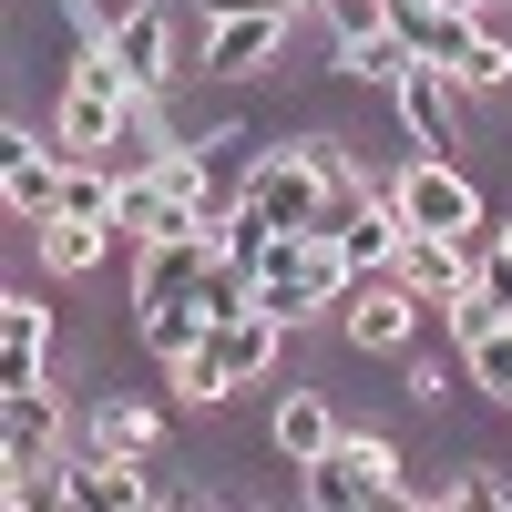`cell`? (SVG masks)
Here are the masks:
<instances>
[{
	"label": "cell",
	"mask_w": 512,
	"mask_h": 512,
	"mask_svg": "<svg viewBox=\"0 0 512 512\" xmlns=\"http://www.w3.org/2000/svg\"><path fill=\"white\" fill-rule=\"evenodd\" d=\"M328 175H338V134H308V144H267L246 164V205L277 216L287 236H328Z\"/></svg>",
	"instance_id": "6da1fadb"
},
{
	"label": "cell",
	"mask_w": 512,
	"mask_h": 512,
	"mask_svg": "<svg viewBox=\"0 0 512 512\" xmlns=\"http://www.w3.org/2000/svg\"><path fill=\"white\" fill-rule=\"evenodd\" d=\"M297 492H308L318 512H369V502H400V451L379 431H338L318 461H297Z\"/></svg>",
	"instance_id": "7a4b0ae2"
},
{
	"label": "cell",
	"mask_w": 512,
	"mask_h": 512,
	"mask_svg": "<svg viewBox=\"0 0 512 512\" xmlns=\"http://www.w3.org/2000/svg\"><path fill=\"white\" fill-rule=\"evenodd\" d=\"M359 267L338 256V236H277V256H267V277H256V308L267 318H318V308H338V287H349Z\"/></svg>",
	"instance_id": "3957f363"
},
{
	"label": "cell",
	"mask_w": 512,
	"mask_h": 512,
	"mask_svg": "<svg viewBox=\"0 0 512 512\" xmlns=\"http://www.w3.org/2000/svg\"><path fill=\"white\" fill-rule=\"evenodd\" d=\"M431 318V297H420L400 267H369V277H349L338 287V338L369 359V349H410V328Z\"/></svg>",
	"instance_id": "277c9868"
},
{
	"label": "cell",
	"mask_w": 512,
	"mask_h": 512,
	"mask_svg": "<svg viewBox=\"0 0 512 512\" xmlns=\"http://www.w3.org/2000/svg\"><path fill=\"white\" fill-rule=\"evenodd\" d=\"M390 195H400V216H410L420 236H482V226H492V216H482V185L461 175L451 154H420Z\"/></svg>",
	"instance_id": "5b68a950"
},
{
	"label": "cell",
	"mask_w": 512,
	"mask_h": 512,
	"mask_svg": "<svg viewBox=\"0 0 512 512\" xmlns=\"http://www.w3.org/2000/svg\"><path fill=\"white\" fill-rule=\"evenodd\" d=\"M277 349H287V318H267V308H236V318L205 328V359H216L226 390H256V379L277 369Z\"/></svg>",
	"instance_id": "8992f818"
},
{
	"label": "cell",
	"mask_w": 512,
	"mask_h": 512,
	"mask_svg": "<svg viewBox=\"0 0 512 512\" xmlns=\"http://www.w3.org/2000/svg\"><path fill=\"white\" fill-rule=\"evenodd\" d=\"M277 41H287V11H216L205 21V72L216 82H256L277 62Z\"/></svg>",
	"instance_id": "52a82bcc"
},
{
	"label": "cell",
	"mask_w": 512,
	"mask_h": 512,
	"mask_svg": "<svg viewBox=\"0 0 512 512\" xmlns=\"http://www.w3.org/2000/svg\"><path fill=\"white\" fill-rule=\"evenodd\" d=\"M0 195H11L21 226L62 216V144H31L21 123H11V134H0Z\"/></svg>",
	"instance_id": "ba28073f"
},
{
	"label": "cell",
	"mask_w": 512,
	"mask_h": 512,
	"mask_svg": "<svg viewBox=\"0 0 512 512\" xmlns=\"http://www.w3.org/2000/svg\"><path fill=\"white\" fill-rule=\"evenodd\" d=\"M400 113H410V144L420 154H451L461 144V72L451 62H410L400 72Z\"/></svg>",
	"instance_id": "9c48e42d"
},
{
	"label": "cell",
	"mask_w": 512,
	"mask_h": 512,
	"mask_svg": "<svg viewBox=\"0 0 512 512\" xmlns=\"http://www.w3.org/2000/svg\"><path fill=\"white\" fill-rule=\"evenodd\" d=\"M205 267H216V236L185 226V236H154L144 246V267H134V308H164V297H195Z\"/></svg>",
	"instance_id": "30bf717a"
},
{
	"label": "cell",
	"mask_w": 512,
	"mask_h": 512,
	"mask_svg": "<svg viewBox=\"0 0 512 512\" xmlns=\"http://www.w3.org/2000/svg\"><path fill=\"white\" fill-rule=\"evenodd\" d=\"M400 277L431 297V308H451V297H472V277H482V256H472V236H400Z\"/></svg>",
	"instance_id": "8fae6325"
},
{
	"label": "cell",
	"mask_w": 512,
	"mask_h": 512,
	"mask_svg": "<svg viewBox=\"0 0 512 512\" xmlns=\"http://www.w3.org/2000/svg\"><path fill=\"white\" fill-rule=\"evenodd\" d=\"M41 451H62V390L21 379V390H0V461H41Z\"/></svg>",
	"instance_id": "7c38bea8"
},
{
	"label": "cell",
	"mask_w": 512,
	"mask_h": 512,
	"mask_svg": "<svg viewBox=\"0 0 512 512\" xmlns=\"http://www.w3.org/2000/svg\"><path fill=\"white\" fill-rule=\"evenodd\" d=\"M113 62L134 72V93H154V103H164V82L185 72V52H175V11H154V0H144V11L113 31Z\"/></svg>",
	"instance_id": "4fadbf2b"
},
{
	"label": "cell",
	"mask_w": 512,
	"mask_h": 512,
	"mask_svg": "<svg viewBox=\"0 0 512 512\" xmlns=\"http://www.w3.org/2000/svg\"><path fill=\"white\" fill-rule=\"evenodd\" d=\"M41 359H52V308L41 297H0V390H21V379H41Z\"/></svg>",
	"instance_id": "5bb4252c"
},
{
	"label": "cell",
	"mask_w": 512,
	"mask_h": 512,
	"mask_svg": "<svg viewBox=\"0 0 512 512\" xmlns=\"http://www.w3.org/2000/svg\"><path fill=\"white\" fill-rule=\"evenodd\" d=\"M328 441H338V410H328V390H287V400H277V420H267V451L297 472V461H318Z\"/></svg>",
	"instance_id": "9a60e30c"
},
{
	"label": "cell",
	"mask_w": 512,
	"mask_h": 512,
	"mask_svg": "<svg viewBox=\"0 0 512 512\" xmlns=\"http://www.w3.org/2000/svg\"><path fill=\"white\" fill-rule=\"evenodd\" d=\"M113 236H123V226H103V216H41V226H31V246H41V267H52V277H93Z\"/></svg>",
	"instance_id": "2e32d148"
},
{
	"label": "cell",
	"mask_w": 512,
	"mask_h": 512,
	"mask_svg": "<svg viewBox=\"0 0 512 512\" xmlns=\"http://www.w3.org/2000/svg\"><path fill=\"white\" fill-rule=\"evenodd\" d=\"M82 451H93V461H144L154 451V410L144 400H93V410H82Z\"/></svg>",
	"instance_id": "e0dca14e"
},
{
	"label": "cell",
	"mask_w": 512,
	"mask_h": 512,
	"mask_svg": "<svg viewBox=\"0 0 512 512\" xmlns=\"http://www.w3.org/2000/svg\"><path fill=\"white\" fill-rule=\"evenodd\" d=\"M400 236H410V216H400V195H369L349 226H338V256L369 277V267H400Z\"/></svg>",
	"instance_id": "ac0fdd59"
},
{
	"label": "cell",
	"mask_w": 512,
	"mask_h": 512,
	"mask_svg": "<svg viewBox=\"0 0 512 512\" xmlns=\"http://www.w3.org/2000/svg\"><path fill=\"white\" fill-rule=\"evenodd\" d=\"M103 164H113V175H154V164H175V144H164V113H154V93H134V113L113 123Z\"/></svg>",
	"instance_id": "d6986e66"
},
{
	"label": "cell",
	"mask_w": 512,
	"mask_h": 512,
	"mask_svg": "<svg viewBox=\"0 0 512 512\" xmlns=\"http://www.w3.org/2000/svg\"><path fill=\"white\" fill-rule=\"evenodd\" d=\"M420 52H410V41L400 31H369V41H338V72H349V82H369V93H400V72H410Z\"/></svg>",
	"instance_id": "ffe728a7"
},
{
	"label": "cell",
	"mask_w": 512,
	"mask_h": 512,
	"mask_svg": "<svg viewBox=\"0 0 512 512\" xmlns=\"http://www.w3.org/2000/svg\"><path fill=\"white\" fill-rule=\"evenodd\" d=\"M134 328H144V349H154L164 369H175L185 349H205V328H216V318H205V308H195V297H164V308H144Z\"/></svg>",
	"instance_id": "44dd1931"
},
{
	"label": "cell",
	"mask_w": 512,
	"mask_h": 512,
	"mask_svg": "<svg viewBox=\"0 0 512 512\" xmlns=\"http://www.w3.org/2000/svg\"><path fill=\"white\" fill-rule=\"evenodd\" d=\"M451 72H461V93H502V82H512V41H502V31H482Z\"/></svg>",
	"instance_id": "7402d4cb"
},
{
	"label": "cell",
	"mask_w": 512,
	"mask_h": 512,
	"mask_svg": "<svg viewBox=\"0 0 512 512\" xmlns=\"http://www.w3.org/2000/svg\"><path fill=\"white\" fill-rule=\"evenodd\" d=\"M461 359H472V379H482V390L512 410V318L492 328V338H472V349H461Z\"/></svg>",
	"instance_id": "603a6c76"
},
{
	"label": "cell",
	"mask_w": 512,
	"mask_h": 512,
	"mask_svg": "<svg viewBox=\"0 0 512 512\" xmlns=\"http://www.w3.org/2000/svg\"><path fill=\"white\" fill-rule=\"evenodd\" d=\"M328 11V31L338 41H369V31H390V0H318Z\"/></svg>",
	"instance_id": "cb8c5ba5"
},
{
	"label": "cell",
	"mask_w": 512,
	"mask_h": 512,
	"mask_svg": "<svg viewBox=\"0 0 512 512\" xmlns=\"http://www.w3.org/2000/svg\"><path fill=\"white\" fill-rule=\"evenodd\" d=\"M400 390H410V400H420V410H441V400H451V379H441V369H431V359H410V379H400Z\"/></svg>",
	"instance_id": "d4e9b609"
},
{
	"label": "cell",
	"mask_w": 512,
	"mask_h": 512,
	"mask_svg": "<svg viewBox=\"0 0 512 512\" xmlns=\"http://www.w3.org/2000/svg\"><path fill=\"white\" fill-rule=\"evenodd\" d=\"M461 11H492V0H461Z\"/></svg>",
	"instance_id": "484cf974"
}]
</instances>
